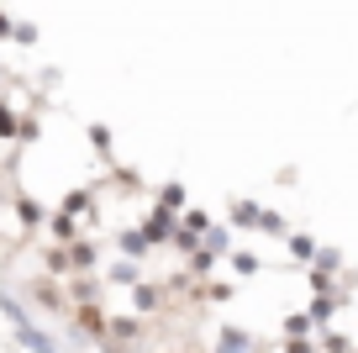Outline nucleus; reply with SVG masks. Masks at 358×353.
<instances>
[{"label": "nucleus", "instance_id": "obj_1", "mask_svg": "<svg viewBox=\"0 0 358 353\" xmlns=\"http://www.w3.org/2000/svg\"><path fill=\"white\" fill-rule=\"evenodd\" d=\"M148 243H164V237H179L174 227H169V211H153V221H148V232H143Z\"/></svg>", "mask_w": 358, "mask_h": 353}, {"label": "nucleus", "instance_id": "obj_2", "mask_svg": "<svg viewBox=\"0 0 358 353\" xmlns=\"http://www.w3.org/2000/svg\"><path fill=\"white\" fill-rule=\"evenodd\" d=\"M222 353H248V332H222Z\"/></svg>", "mask_w": 358, "mask_h": 353}, {"label": "nucleus", "instance_id": "obj_3", "mask_svg": "<svg viewBox=\"0 0 358 353\" xmlns=\"http://www.w3.org/2000/svg\"><path fill=\"white\" fill-rule=\"evenodd\" d=\"M122 248H127V254H148V237H143V232H122Z\"/></svg>", "mask_w": 358, "mask_h": 353}, {"label": "nucleus", "instance_id": "obj_4", "mask_svg": "<svg viewBox=\"0 0 358 353\" xmlns=\"http://www.w3.org/2000/svg\"><path fill=\"white\" fill-rule=\"evenodd\" d=\"M0 137H16V111L0 100Z\"/></svg>", "mask_w": 358, "mask_h": 353}, {"label": "nucleus", "instance_id": "obj_5", "mask_svg": "<svg viewBox=\"0 0 358 353\" xmlns=\"http://www.w3.org/2000/svg\"><path fill=\"white\" fill-rule=\"evenodd\" d=\"M258 227H264L268 237H280V232H285V216H274V211H264V216H258Z\"/></svg>", "mask_w": 358, "mask_h": 353}, {"label": "nucleus", "instance_id": "obj_6", "mask_svg": "<svg viewBox=\"0 0 358 353\" xmlns=\"http://www.w3.org/2000/svg\"><path fill=\"white\" fill-rule=\"evenodd\" d=\"M290 254L295 258H316V243H311V237H290Z\"/></svg>", "mask_w": 358, "mask_h": 353}, {"label": "nucleus", "instance_id": "obj_7", "mask_svg": "<svg viewBox=\"0 0 358 353\" xmlns=\"http://www.w3.org/2000/svg\"><path fill=\"white\" fill-rule=\"evenodd\" d=\"M69 258H74L79 269H90V264H95V248H90V243H79V248H74V254H69Z\"/></svg>", "mask_w": 358, "mask_h": 353}, {"label": "nucleus", "instance_id": "obj_8", "mask_svg": "<svg viewBox=\"0 0 358 353\" xmlns=\"http://www.w3.org/2000/svg\"><path fill=\"white\" fill-rule=\"evenodd\" d=\"M327 317H332V306H327V300H316V306H311V327H322Z\"/></svg>", "mask_w": 358, "mask_h": 353}, {"label": "nucleus", "instance_id": "obj_9", "mask_svg": "<svg viewBox=\"0 0 358 353\" xmlns=\"http://www.w3.org/2000/svg\"><path fill=\"white\" fill-rule=\"evenodd\" d=\"M285 353H316V348H311V342H290Z\"/></svg>", "mask_w": 358, "mask_h": 353}, {"label": "nucleus", "instance_id": "obj_10", "mask_svg": "<svg viewBox=\"0 0 358 353\" xmlns=\"http://www.w3.org/2000/svg\"><path fill=\"white\" fill-rule=\"evenodd\" d=\"M11 32H16V27H11V22H6V16H0V37H11Z\"/></svg>", "mask_w": 358, "mask_h": 353}]
</instances>
